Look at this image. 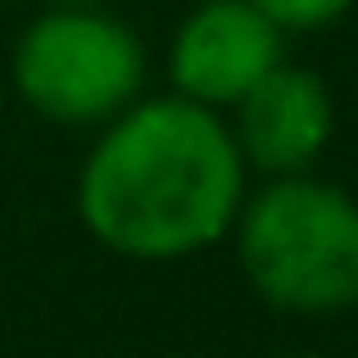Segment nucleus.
Returning <instances> with one entry per match:
<instances>
[{
    "mask_svg": "<svg viewBox=\"0 0 358 358\" xmlns=\"http://www.w3.org/2000/svg\"><path fill=\"white\" fill-rule=\"evenodd\" d=\"M241 207L235 134L201 101H145L117 117L78 173V218L123 257H185Z\"/></svg>",
    "mask_w": 358,
    "mask_h": 358,
    "instance_id": "1",
    "label": "nucleus"
},
{
    "mask_svg": "<svg viewBox=\"0 0 358 358\" xmlns=\"http://www.w3.org/2000/svg\"><path fill=\"white\" fill-rule=\"evenodd\" d=\"M241 268L291 313L358 302V201L319 179H274L241 218Z\"/></svg>",
    "mask_w": 358,
    "mask_h": 358,
    "instance_id": "2",
    "label": "nucleus"
},
{
    "mask_svg": "<svg viewBox=\"0 0 358 358\" xmlns=\"http://www.w3.org/2000/svg\"><path fill=\"white\" fill-rule=\"evenodd\" d=\"M140 39L90 6H56L34 17L11 56L22 101L56 123H95L117 112L140 90Z\"/></svg>",
    "mask_w": 358,
    "mask_h": 358,
    "instance_id": "3",
    "label": "nucleus"
},
{
    "mask_svg": "<svg viewBox=\"0 0 358 358\" xmlns=\"http://www.w3.org/2000/svg\"><path fill=\"white\" fill-rule=\"evenodd\" d=\"M274 62H280V28L252 0H207L185 17L168 73L185 101L224 106L241 101Z\"/></svg>",
    "mask_w": 358,
    "mask_h": 358,
    "instance_id": "4",
    "label": "nucleus"
},
{
    "mask_svg": "<svg viewBox=\"0 0 358 358\" xmlns=\"http://www.w3.org/2000/svg\"><path fill=\"white\" fill-rule=\"evenodd\" d=\"M235 106V151L263 173H296L330 140V95L308 67L274 62Z\"/></svg>",
    "mask_w": 358,
    "mask_h": 358,
    "instance_id": "5",
    "label": "nucleus"
},
{
    "mask_svg": "<svg viewBox=\"0 0 358 358\" xmlns=\"http://www.w3.org/2000/svg\"><path fill=\"white\" fill-rule=\"evenodd\" d=\"M274 28H324V22H336L352 0H252Z\"/></svg>",
    "mask_w": 358,
    "mask_h": 358,
    "instance_id": "6",
    "label": "nucleus"
},
{
    "mask_svg": "<svg viewBox=\"0 0 358 358\" xmlns=\"http://www.w3.org/2000/svg\"><path fill=\"white\" fill-rule=\"evenodd\" d=\"M56 6H90V0H56Z\"/></svg>",
    "mask_w": 358,
    "mask_h": 358,
    "instance_id": "7",
    "label": "nucleus"
},
{
    "mask_svg": "<svg viewBox=\"0 0 358 358\" xmlns=\"http://www.w3.org/2000/svg\"><path fill=\"white\" fill-rule=\"evenodd\" d=\"M296 358H313V352H296Z\"/></svg>",
    "mask_w": 358,
    "mask_h": 358,
    "instance_id": "8",
    "label": "nucleus"
}]
</instances>
